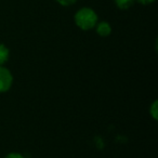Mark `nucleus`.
<instances>
[{
	"label": "nucleus",
	"instance_id": "f257e3e1",
	"mask_svg": "<svg viewBox=\"0 0 158 158\" xmlns=\"http://www.w3.org/2000/svg\"><path fill=\"white\" fill-rule=\"evenodd\" d=\"M75 22L79 28L89 31L98 24V15L90 8H82L75 15Z\"/></svg>",
	"mask_w": 158,
	"mask_h": 158
},
{
	"label": "nucleus",
	"instance_id": "f03ea898",
	"mask_svg": "<svg viewBox=\"0 0 158 158\" xmlns=\"http://www.w3.org/2000/svg\"><path fill=\"white\" fill-rule=\"evenodd\" d=\"M13 84V76L11 72L3 65H0V93L7 92Z\"/></svg>",
	"mask_w": 158,
	"mask_h": 158
},
{
	"label": "nucleus",
	"instance_id": "7ed1b4c3",
	"mask_svg": "<svg viewBox=\"0 0 158 158\" xmlns=\"http://www.w3.org/2000/svg\"><path fill=\"white\" fill-rule=\"evenodd\" d=\"M97 33L102 37H107L112 33V27L107 22H101L97 24Z\"/></svg>",
	"mask_w": 158,
	"mask_h": 158
},
{
	"label": "nucleus",
	"instance_id": "20e7f679",
	"mask_svg": "<svg viewBox=\"0 0 158 158\" xmlns=\"http://www.w3.org/2000/svg\"><path fill=\"white\" fill-rule=\"evenodd\" d=\"M9 60V49L0 44V65H3Z\"/></svg>",
	"mask_w": 158,
	"mask_h": 158
},
{
	"label": "nucleus",
	"instance_id": "39448f33",
	"mask_svg": "<svg viewBox=\"0 0 158 158\" xmlns=\"http://www.w3.org/2000/svg\"><path fill=\"white\" fill-rule=\"evenodd\" d=\"M115 2H116L117 7L121 10H126V9H129L132 5H133L134 0H115Z\"/></svg>",
	"mask_w": 158,
	"mask_h": 158
},
{
	"label": "nucleus",
	"instance_id": "423d86ee",
	"mask_svg": "<svg viewBox=\"0 0 158 158\" xmlns=\"http://www.w3.org/2000/svg\"><path fill=\"white\" fill-rule=\"evenodd\" d=\"M56 1L60 3V5L65 6V7H67V6H72L76 2V0H56Z\"/></svg>",
	"mask_w": 158,
	"mask_h": 158
},
{
	"label": "nucleus",
	"instance_id": "0eeeda50",
	"mask_svg": "<svg viewBox=\"0 0 158 158\" xmlns=\"http://www.w3.org/2000/svg\"><path fill=\"white\" fill-rule=\"evenodd\" d=\"M151 114L154 118L157 119V102L156 101L154 102L153 105H152V107H151Z\"/></svg>",
	"mask_w": 158,
	"mask_h": 158
},
{
	"label": "nucleus",
	"instance_id": "6e6552de",
	"mask_svg": "<svg viewBox=\"0 0 158 158\" xmlns=\"http://www.w3.org/2000/svg\"><path fill=\"white\" fill-rule=\"evenodd\" d=\"M6 158H24V157L19 153H11V154H9V155L6 156Z\"/></svg>",
	"mask_w": 158,
	"mask_h": 158
},
{
	"label": "nucleus",
	"instance_id": "1a4fd4ad",
	"mask_svg": "<svg viewBox=\"0 0 158 158\" xmlns=\"http://www.w3.org/2000/svg\"><path fill=\"white\" fill-rule=\"evenodd\" d=\"M135 1H138V2L142 3V5H149V3L154 2L155 0H135Z\"/></svg>",
	"mask_w": 158,
	"mask_h": 158
}]
</instances>
